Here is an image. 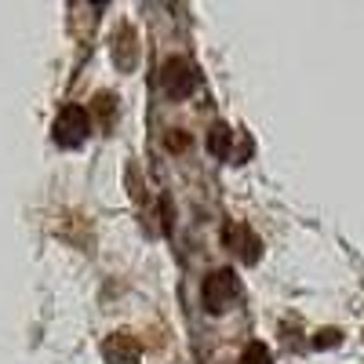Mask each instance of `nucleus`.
Instances as JSON below:
<instances>
[{
    "label": "nucleus",
    "mask_w": 364,
    "mask_h": 364,
    "mask_svg": "<svg viewBox=\"0 0 364 364\" xmlns=\"http://www.w3.org/2000/svg\"><path fill=\"white\" fill-rule=\"evenodd\" d=\"M200 299H204V306H208L211 314H223L230 302L237 299V277H233V269L208 273L204 284H200Z\"/></svg>",
    "instance_id": "f257e3e1"
},
{
    "label": "nucleus",
    "mask_w": 364,
    "mask_h": 364,
    "mask_svg": "<svg viewBox=\"0 0 364 364\" xmlns=\"http://www.w3.org/2000/svg\"><path fill=\"white\" fill-rule=\"evenodd\" d=\"M240 364H273V360H269V350L262 343H252L245 350V357H240Z\"/></svg>",
    "instance_id": "0eeeda50"
},
{
    "label": "nucleus",
    "mask_w": 364,
    "mask_h": 364,
    "mask_svg": "<svg viewBox=\"0 0 364 364\" xmlns=\"http://www.w3.org/2000/svg\"><path fill=\"white\" fill-rule=\"evenodd\" d=\"M87 132H91V117L80 106H66L63 113H58V120H55V142L66 146V149L80 146L87 139Z\"/></svg>",
    "instance_id": "f03ea898"
},
{
    "label": "nucleus",
    "mask_w": 364,
    "mask_h": 364,
    "mask_svg": "<svg viewBox=\"0 0 364 364\" xmlns=\"http://www.w3.org/2000/svg\"><path fill=\"white\" fill-rule=\"evenodd\" d=\"M208 146H211V154H215V157H223V161H233V132H230L226 124L211 128V135H208Z\"/></svg>",
    "instance_id": "423d86ee"
},
{
    "label": "nucleus",
    "mask_w": 364,
    "mask_h": 364,
    "mask_svg": "<svg viewBox=\"0 0 364 364\" xmlns=\"http://www.w3.org/2000/svg\"><path fill=\"white\" fill-rule=\"evenodd\" d=\"M339 343H343V336H339L336 328H324V331H317V339H314V346H317V350H331V346H339Z\"/></svg>",
    "instance_id": "6e6552de"
},
{
    "label": "nucleus",
    "mask_w": 364,
    "mask_h": 364,
    "mask_svg": "<svg viewBox=\"0 0 364 364\" xmlns=\"http://www.w3.org/2000/svg\"><path fill=\"white\" fill-rule=\"evenodd\" d=\"M161 84H164V91L171 99H186L193 91V84H197V73H193V66L186 63V58H168V63L161 66Z\"/></svg>",
    "instance_id": "7ed1b4c3"
},
{
    "label": "nucleus",
    "mask_w": 364,
    "mask_h": 364,
    "mask_svg": "<svg viewBox=\"0 0 364 364\" xmlns=\"http://www.w3.org/2000/svg\"><path fill=\"white\" fill-rule=\"evenodd\" d=\"M223 240L230 248H237V255L245 259V262H255L259 259V237L248 230V226H240V223H230L223 230Z\"/></svg>",
    "instance_id": "20e7f679"
},
{
    "label": "nucleus",
    "mask_w": 364,
    "mask_h": 364,
    "mask_svg": "<svg viewBox=\"0 0 364 364\" xmlns=\"http://www.w3.org/2000/svg\"><path fill=\"white\" fill-rule=\"evenodd\" d=\"M102 357L109 364H139V343L128 336V331H117L102 343Z\"/></svg>",
    "instance_id": "39448f33"
}]
</instances>
